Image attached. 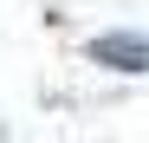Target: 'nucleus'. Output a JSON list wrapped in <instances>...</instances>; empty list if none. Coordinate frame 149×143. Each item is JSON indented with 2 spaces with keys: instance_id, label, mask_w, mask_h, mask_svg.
I'll return each mask as SVG.
<instances>
[{
  "instance_id": "1",
  "label": "nucleus",
  "mask_w": 149,
  "mask_h": 143,
  "mask_svg": "<svg viewBox=\"0 0 149 143\" xmlns=\"http://www.w3.org/2000/svg\"><path fill=\"white\" fill-rule=\"evenodd\" d=\"M91 59H97V65H117V72H149V39H136V33H104V39H91Z\"/></svg>"
}]
</instances>
